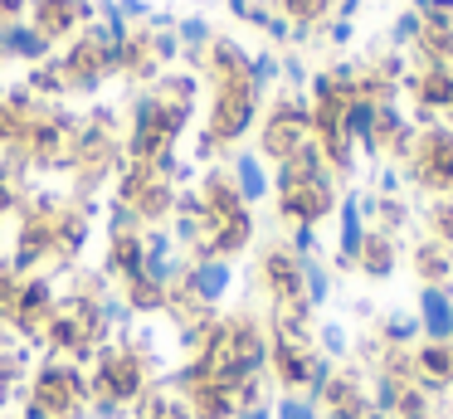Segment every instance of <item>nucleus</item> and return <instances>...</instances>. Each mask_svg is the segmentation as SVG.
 <instances>
[{
  "instance_id": "nucleus-5",
  "label": "nucleus",
  "mask_w": 453,
  "mask_h": 419,
  "mask_svg": "<svg viewBox=\"0 0 453 419\" xmlns=\"http://www.w3.org/2000/svg\"><path fill=\"white\" fill-rule=\"evenodd\" d=\"M414 322H419V341H453V292L429 283V288L419 292Z\"/></svg>"
},
{
  "instance_id": "nucleus-29",
  "label": "nucleus",
  "mask_w": 453,
  "mask_h": 419,
  "mask_svg": "<svg viewBox=\"0 0 453 419\" xmlns=\"http://www.w3.org/2000/svg\"><path fill=\"white\" fill-rule=\"evenodd\" d=\"M449 415H453V400H449Z\"/></svg>"
},
{
  "instance_id": "nucleus-6",
  "label": "nucleus",
  "mask_w": 453,
  "mask_h": 419,
  "mask_svg": "<svg viewBox=\"0 0 453 419\" xmlns=\"http://www.w3.org/2000/svg\"><path fill=\"white\" fill-rule=\"evenodd\" d=\"M176 390L190 405V419H234V390L219 385V380H190V385H176Z\"/></svg>"
},
{
  "instance_id": "nucleus-9",
  "label": "nucleus",
  "mask_w": 453,
  "mask_h": 419,
  "mask_svg": "<svg viewBox=\"0 0 453 419\" xmlns=\"http://www.w3.org/2000/svg\"><path fill=\"white\" fill-rule=\"evenodd\" d=\"M132 419H190V405L180 400L176 385H147L132 405Z\"/></svg>"
},
{
  "instance_id": "nucleus-27",
  "label": "nucleus",
  "mask_w": 453,
  "mask_h": 419,
  "mask_svg": "<svg viewBox=\"0 0 453 419\" xmlns=\"http://www.w3.org/2000/svg\"><path fill=\"white\" fill-rule=\"evenodd\" d=\"M365 419H390V415H380V409H371V415H365Z\"/></svg>"
},
{
  "instance_id": "nucleus-26",
  "label": "nucleus",
  "mask_w": 453,
  "mask_h": 419,
  "mask_svg": "<svg viewBox=\"0 0 453 419\" xmlns=\"http://www.w3.org/2000/svg\"><path fill=\"white\" fill-rule=\"evenodd\" d=\"M20 419H54V415H44V409L35 405V400H20Z\"/></svg>"
},
{
  "instance_id": "nucleus-20",
  "label": "nucleus",
  "mask_w": 453,
  "mask_h": 419,
  "mask_svg": "<svg viewBox=\"0 0 453 419\" xmlns=\"http://www.w3.org/2000/svg\"><path fill=\"white\" fill-rule=\"evenodd\" d=\"M449 253H439V249H419V278H424V288H443V278H449Z\"/></svg>"
},
{
  "instance_id": "nucleus-11",
  "label": "nucleus",
  "mask_w": 453,
  "mask_h": 419,
  "mask_svg": "<svg viewBox=\"0 0 453 419\" xmlns=\"http://www.w3.org/2000/svg\"><path fill=\"white\" fill-rule=\"evenodd\" d=\"M356 268H361L365 278H390L395 273V244L385 239V234H365L361 253H356Z\"/></svg>"
},
{
  "instance_id": "nucleus-25",
  "label": "nucleus",
  "mask_w": 453,
  "mask_h": 419,
  "mask_svg": "<svg viewBox=\"0 0 453 419\" xmlns=\"http://www.w3.org/2000/svg\"><path fill=\"white\" fill-rule=\"evenodd\" d=\"M180 35H186L190 44H200V39H205L210 29H205V19H186V25H180Z\"/></svg>"
},
{
  "instance_id": "nucleus-14",
  "label": "nucleus",
  "mask_w": 453,
  "mask_h": 419,
  "mask_svg": "<svg viewBox=\"0 0 453 419\" xmlns=\"http://www.w3.org/2000/svg\"><path fill=\"white\" fill-rule=\"evenodd\" d=\"M234 190L239 200H264L268 195V175L258 166V156H234Z\"/></svg>"
},
{
  "instance_id": "nucleus-4",
  "label": "nucleus",
  "mask_w": 453,
  "mask_h": 419,
  "mask_svg": "<svg viewBox=\"0 0 453 419\" xmlns=\"http://www.w3.org/2000/svg\"><path fill=\"white\" fill-rule=\"evenodd\" d=\"M229 288H234V268H229V259L200 253V259L186 268V298L200 302V307H215Z\"/></svg>"
},
{
  "instance_id": "nucleus-18",
  "label": "nucleus",
  "mask_w": 453,
  "mask_h": 419,
  "mask_svg": "<svg viewBox=\"0 0 453 419\" xmlns=\"http://www.w3.org/2000/svg\"><path fill=\"white\" fill-rule=\"evenodd\" d=\"M0 49H5V54L40 58L44 54V35H40V29H5V35H0Z\"/></svg>"
},
{
  "instance_id": "nucleus-8",
  "label": "nucleus",
  "mask_w": 453,
  "mask_h": 419,
  "mask_svg": "<svg viewBox=\"0 0 453 419\" xmlns=\"http://www.w3.org/2000/svg\"><path fill=\"white\" fill-rule=\"evenodd\" d=\"M410 356H414V380H429L439 390L453 385V341H419Z\"/></svg>"
},
{
  "instance_id": "nucleus-12",
  "label": "nucleus",
  "mask_w": 453,
  "mask_h": 419,
  "mask_svg": "<svg viewBox=\"0 0 453 419\" xmlns=\"http://www.w3.org/2000/svg\"><path fill=\"white\" fill-rule=\"evenodd\" d=\"M365 244V214H361V200H342V253L336 259L342 263H356V253H361Z\"/></svg>"
},
{
  "instance_id": "nucleus-2",
  "label": "nucleus",
  "mask_w": 453,
  "mask_h": 419,
  "mask_svg": "<svg viewBox=\"0 0 453 419\" xmlns=\"http://www.w3.org/2000/svg\"><path fill=\"white\" fill-rule=\"evenodd\" d=\"M25 400H35V405L54 419H83V409H88V400H93L88 395V370L64 361V356H44L40 366L30 370V380H25Z\"/></svg>"
},
{
  "instance_id": "nucleus-1",
  "label": "nucleus",
  "mask_w": 453,
  "mask_h": 419,
  "mask_svg": "<svg viewBox=\"0 0 453 419\" xmlns=\"http://www.w3.org/2000/svg\"><path fill=\"white\" fill-rule=\"evenodd\" d=\"M147 385H151V366L142 361V351L132 346V341H118V346L103 341L98 356H93V370H88V395L132 409Z\"/></svg>"
},
{
  "instance_id": "nucleus-15",
  "label": "nucleus",
  "mask_w": 453,
  "mask_h": 419,
  "mask_svg": "<svg viewBox=\"0 0 453 419\" xmlns=\"http://www.w3.org/2000/svg\"><path fill=\"white\" fill-rule=\"evenodd\" d=\"M122 302H127L132 312H161V307H171V292L157 288V283H147V278H132Z\"/></svg>"
},
{
  "instance_id": "nucleus-22",
  "label": "nucleus",
  "mask_w": 453,
  "mask_h": 419,
  "mask_svg": "<svg viewBox=\"0 0 453 419\" xmlns=\"http://www.w3.org/2000/svg\"><path fill=\"white\" fill-rule=\"evenodd\" d=\"M293 253H297L303 263L317 253V234H312V224H297V234H293Z\"/></svg>"
},
{
  "instance_id": "nucleus-16",
  "label": "nucleus",
  "mask_w": 453,
  "mask_h": 419,
  "mask_svg": "<svg viewBox=\"0 0 453 419\" xmlns=\"http://www.w3.org/2000/svg\"><path fill=\"white\" fill-rule=\"evenodd\" d=\"M326 298H332V273H326L322 263L307 259L303 263V302L317 312V307H326Z\"/></svg>"
},
{
  "instance_id": "nucleus-7",
  "label": "nucleus",
  "mask_w": 453,
  "mask_h": 419,
  "mask_svg": "<svg viewBox=\"0 0 453 419\" xmlns=\"http://www.w3.org/2000/svg\"><path fill=\"white\" fill-rule=\"evenodd\" d=\"M249 117H254V93H249V83H225V93H219L215 103V136H239L249 127Z\"/></svg>"
},
{
  "instance_id": "nucleus-24",
  "label": "nucleus",
  "mask_w": 453,
  "mask_h": 419,
  "mask_svg": "<svg viewBox=\"0 0 453 419\" xmlns=\"http://www.w3.org/2000/svg\"><path fill=\"white\" fill-rule=\"evenodd\" d=\"M419 25H424L419 15H400V25H395V35H400V39H414V35H419Z\"/></svg>"
},
{
  "instance_id": "nucleus-31",
  "label": "nucleus",
  "mask_w": 453,
  "mask_h": 419,
  "mask_svg": "<svg viewBox=\"0 0 453 419\" xmlns=\"http://www.w3.org/2000/svg\"><path fill=\"white\" fill-rule=\"evenodd\" d=\"M449 205H453V200H449Z\"/></svg>"
},
{
  "instance_id": "nucleus-30",
  "label": "nucleus",
  "mask_w": 453,
  "mask_h": 419,
  "mask_svg": "<svg viewBox=\"0 0 453 419\" xmlns=\"http://www.w3.org/2000/svg\"><path fill=\"white\" fill-rule=\"evenodd\" d=\"M0 419H5V409H0Z\"/></svg>"
},
{
  "instance_id": "nucleus-28",
  "label": "nucleus",
  "mask_w": 453,
  "mask_h": 419,
  "mask_svg": "<svg viewBox=\"0 0 453 419\" xmlns=\"http://www.w3.org/2000/svg\"><path fill=\"white\" fill-rule=\"evenodd\" d=\"M0 210H5V190H0Z\"/></svg>"
},
{
  "instance_id": "nucleus-17",
  "label": "nucleus",
  "mask_w": 453,
  "mask_h": 419,
  "mask_svg": "<svg viewBox=\"0 0 453 419\" xmlns=\"http://www.w3.org/2000/svg\"><path fill=\"white\" fill-rule=\"evenodd\" d=\"M312 346L322 351V356L332 361V366H336V361L351 356V337H346L342 322H322V327H317V341H312Z\"/></svg>"
},
{
  "instance_id": "nucleus-19",
  "label": "nucleus",
  "mask_w": 453,
  "mask_h": 419,
  "mask_svg": "<svg viewBox=\"0 0 453 419\" xmlns=\"http://www.w3.org/2000/svg\"><path fill=\"white\" fill-rule=\"evenodd\" d=\"M273 419H322V415H317V405L307 395L278 390V395H273Z\"/></svg>"
},
{
  "instance_id": "nucleus-10",
  "label": "nucleus",
  "mask_w": 453,
  "mask_h": 419,
  "mask_svg": "<svg viewBox=\"0 0 453 419\" xmlns=\"http://www.w3.org/2000/svg\"><path fill=\"white\" fill-rule=\"evenodd\" d=\"M142 259H147V249H142L137 234H112V253H108L112 278H122V283L142 278Z\"/></svg>"
},
{
  "instance_id": "nucleus-13",
  "label": "nucleus",
  "mask_w": 453,
  "mask_h": 419,
  "mask_svg": "<svg viewBox=\"0 0 453 419\" xmlns=\"http://www.w3.org/2000/svg\"><path fill=\"white\" fill-rule=\"evenodd\" d=\"M380 346L414 351V346H419V322H414L410 312H390V317L380 322Z\"/></svg>"
},
{
  "instance_id": "nucleus-3",
  "label": "nucleus",
  "mask_w": 453,
  "mask_h": 419,
  "mask_svg": "<svg viewBox=\"0 0 453 419\" xmlns=\"http://www.w3.org/2000/svg\"><path fill=\"white\" fill-rule=\"evenodd\" d=\"M317 415L322 419H365L371 415V390H365V376L356 370H336L326 395L317 400Z\"/></svg>"
},
{
  "instance_id": "nucleus-23",
  "label": "nucleus",
  "mask_w": 453,
  "mask_h": 419,
  "mask_svg": "<svg viewBox=\"0 0 453 419\" xmlns=\"http://www.w3.org/2000/svg\"><path fill=\"white\" fill-rule=\"evenodd\" d=\"M234 419H273V400H258V405L234 409Z\"/></svg>"
},
{
  "instance_id": "nucleus-21",
  "label": "nucleus",
  "mask_w": 453,
  "mask_h": 419,
  "mask_svg": "<svg viewBox=\"0 0 453 419\" xmlns=\"http://www.w3.org/2000/svg\"><path fill=\"white\" fill-rule=\"evenodd\" d=\"M419 93L434 97V103H453V78H449V74H424Z\"/></svg>"
}]
</instances>
